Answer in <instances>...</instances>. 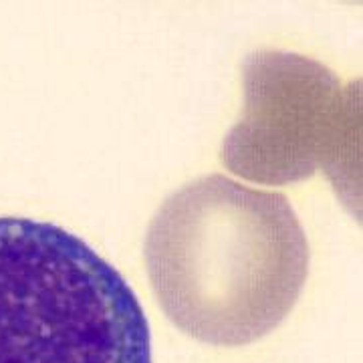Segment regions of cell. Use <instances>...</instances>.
I'll return each mask as SVG.
<instances>
[{"label": "cell", "mask_w": 363, "mask_h": 363, "mask_svg": "<svg viewBox=\"0 0 363 363\" xmlns=\"http://www.w3.org/2000/svg\"><path fill=\"white\" fill-rule=\"evenodd\" d=\"M309 242L283 192L214 174L157 208L145 267L168 319L210 345L269 335L293 311L309 274Z\"/></svg>", "instance_id": "cell-1"}, {"label": "cell", "mask_w": 363, "mask_h": 363, "mask_svg": "<svg viewBox=\"0 0 363 363\" xmlns=\"http://www.w3.org/2000/svg\"><path fill=\"white\" fill-rule=\"evenodd\" d=\"M0 363H152L130 283L59 224L0 216Z\"/></svg>", "instance_id": "cell-2"}, {"label": "cell", "mask_w": 363, "mask_h": 363, "mask_svg": "<svg viewBox=\"0 0 363 363\" xmlns=\"http://www.w3.org/2000/svg\"><path fill=\"white\" fill-rule=\"evenodd\" d=\"M245 113L224 140L222 162L262 184L343 172L351 156L353 91L327 67L301 55L257 51L245 61Z\"/></svg>", "instance_id": "cell-3"}]
</instances>
